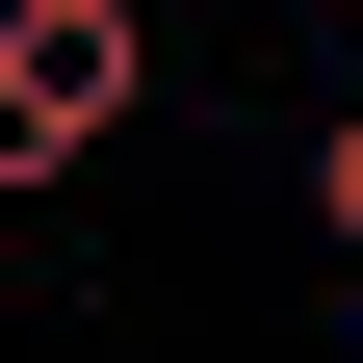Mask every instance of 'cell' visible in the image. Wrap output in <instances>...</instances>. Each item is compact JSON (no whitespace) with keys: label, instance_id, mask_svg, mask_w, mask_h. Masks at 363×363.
<instances>
[{"label":"cell","instance_id":"cell-1","mask_svg":"<svg viewBox=\"0 0 363 363\" xmlns=\"http://www.w3.org/2000/svg\"><path fill=\"white\" fill-rule=\"evenodd\" d=\"M130 104H156V26L130 0H0V182H78Z\"/></svg>","mask_w":363,"mask_h":363},{"label":"cell","instance_id":"cell-2","mask_svg":"<svg viewBox=\"0 0 363 363\" xmlns=\"http://www.w3.org/2000/svg\"><path fill=\"white\" fill-rule=\"evenodd\" d=\"M311 208H337V234H363V104H337V130H311Z\"/></svg>","mask_w":363,"mask_h":363}]
</instances>
